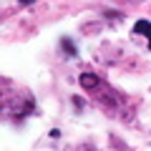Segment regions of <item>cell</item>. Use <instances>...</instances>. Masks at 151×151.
<instances>
[{
  "label": "cell",
  "instance_id": "cell-2",
  "mask_svg": "<svg viewBox=\"0 0 151 151\" xmlns=\"http://www.w3.org/2000/svg\"><path fill=\"white\" fill-rule=\"evenodd\" d=\"M63 50H65V53H70V55H73V58H76V55H78V53H76V45L70 43V38H63Z\"/></svg>",
  "mask_w": 151,
  "mask_h": 151
},
{
  "label": "cell",
  "instance_id": "cell-1",
  "mask_svg": "<svg viewBox=\"0 0 151 151\" xmlns=\"http://www.w3.org/2000/svg\"><path fill=\"white\" fill-rule=\"evenodd\" d=\"M134 35H146L149 38V48H151V20H136Z\"/></svg>",
  "mask_w": 151,
  "mask_h": 151
},
{
  "label": "cell",
  "instance_id": "cell-4",
  "mask_svg": "<svg viewBox=\"0 0 151 151\" xmlns=\"http://www.w3.org/2000/svg\"><path fill=\"white\" fill-rule=\"evenodd\" d=\"M18 3H20V5H30L33 0H18Z\"/></svg>",
  "mask_w": 151,
  "mask_h": 151
},
{
  "label": "cell",
  "instance_id": "cell-3",
  "mask_svg": "<svg viewBox=\"0 0 151 151\" xmlns=\"http://www.w3.org/2000/svg\"><path fill=\"white\" fill-rule=\"evenodd\" d=\"M70 101H73V106L78 108V111H81V108H83V98H81V96H73V98H70Z\"/></svg>",
  "mask_w": 151,
  "mask_h": 151
}]
</instances>
